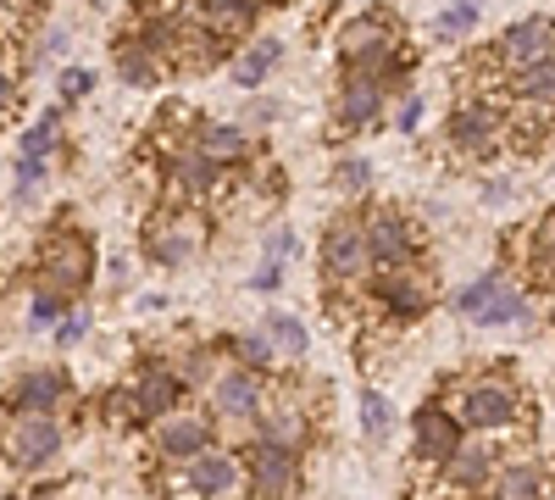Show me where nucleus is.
I'll use <instances>...</instances> for the list:
<instances>
[{
  "instance_id": "1",
  "label": "nucleus",
  "mask_w": 555,
  "mask_h": 500,
  "mask_svg": "<svg viewBox=\"0 0 555 500\" xmlns=\"http://www.w3.org/2000/svg\"><path fill=\"white\" fill-rule=\"evenodd\" d=\"M450 412L461 418V428H473V434H505V428L522 423L528 400H522V389L505 373H478L467 384H455Z\"/></svg>"
},
{
  "instance_id": "2",
  "label": "nucleus",
  "mask_w": 555,
  "mask_h": 500,
  "mask_svg": "<svg viewBox=\"0 0 555 500\" xmlns=\"http://www.w3.org/2000/svg\"><path fill=\"white\" fill-rule=\"evenodd\" d=\"M405 51H411V44H405V34L395 28L389 12H366V17H350V23L339 28V56H345V67L395 78V73L411 67Z\"/></svg>"
},
{
  "instance_id": "3",
  "label": "nucleus",
  "mask_w": 555,
  "mask_h": 500,
  "mask_svg": "<svg viewBox=\"0 0 555 500\" xmlns=\"http://www.w3.org/2000/svg\"><path fill=\"white\" fill-rule=\"evenodd\" d=\"M206 217L190 206V201H172L162 206L151 222H145V256L156 267H183V261H195L206 251Z\"/></svg>"
},
{
  "instance_id": "4",
  "label": "nucleus",
  "mask_w": 555,
  "mask_h": 500,
  "mask_svg": "<svg viewBox=\"0 0 555 500\" xmlns=\"http://www.w3.org/2000/svg\"><path fill=\"white\" fill-rule=\"evenodd\" d=\"M455 311L467 317V323H478V329H517V323H528L533 306H528V290L512 284L494 267V272H483V279H473L467 290L455 295Z\"/></svg>"
},
{
  "instance_id": "5",
  "label": "nucleus",
  "mask_w": 555,
  "mask_h": 500,
  "mask_svg": "<svg viewBox=\"0 0 555 500\" xmlns=\"http://www.w3.org/2000/svg\"><path fill=\"white\" fill-rule=\"evenodd\" d=\"M0 457L17 473H39L62 457V423L56 412H12L7 434H0Z\"/></svg>"
},
{
  "instance_id": "6",
  "label": "nucleus",
  "mask_w": 555,
  "mask_h": 500,
  "mask_svg": "<svg viewBox=\"0 0 555 500\" xmlns=\"http://www.w3.org/2000/svg\"><path fill=\"white\" fill-rule=\"evenodd\" d=\"M373 240H366V222L361 217H339L328 234H322V272H328V284L334 290H356L373 279Z\"/></svg>"
},
{
  "instance_id": "7",
  "label": "nucleus",
  "mask_w": 555,
  "mask_h": 500,
  "mask_svg": "<svg viewBox=\"0 0 555 500\" xmlns=\"http://www.w3.org/2000/svg\"><path fill=\"white\" fill-rule=\"evenodd\" d=\"M366 290H373V300L395 317L400 329L416 323V317L434 306V284H428V272L416 261H378L373 279H366Z\"/></svg>"
},
{
  "instance_id": "8",
  "label": "nucleus",
  "mask_w": 555,
  "mask_h": 500,
  "mask_svg": "<svg viewBox=\"0 0 555 500\" xmlns=\"http://www.w3.org/2000/svg\"><path fill=\"white\" fill-rule=\"evenodd\" d=\"M89 272H95V251H89L83 234L62 229V234L44 240V251H39V290H56V295L73 300L78 290H89Z\"/></svg>"
},
{
  "instance_id": "9",
  "label": "nucleus",
  "mask_w": 555,
  "mask_h": 500,
  "mask_svg": "<svg viewBox=\"0 0 555 500\" xmlns=\"http://www.w3.org/2000/svg\"><path fill=\"white\" fill-rule=\"evenodd\" d=\"M467 428H461V418L455 412H444L439 400H428V406H416V418H411V462L416 467H428V473H444V462L455 457Z\"/></svg>"
},
{
  "instance_id": "10",
  "label": "nucleus",
  "mask_w": 555,
  "mask_h": 500,
  "mask_svg": "<svg viewBox=\"0 0 555 500\" xmlns=\"http://www.w3.org/2000/svg\"><path fill=\"white\" fill-rule=\"evenodd\" d=\"M444 140H450V151L455 156H473V162H489L494 151H500V140H505V117L489 106V101H455V112H450V123H444Z\"/></svg>"
},
{
  "instance_id": "11",
  "label": "nucleus",
  "mask_w": 555,
  "mask_h": 500,
  "mask_svg": "<svg viewBox=\"0 0 555 500\" xmlns=\"http://www.w3.org/2000/svg\"><path fill=\"white\" fill-rule=\"evenodd\" d=\"M300 450L295 445H278V439H261L245 462V489L250 495H300Z\"/></svg>"
},
{
  "instance_id": "12",
  "label": "nucleus",
  "mask_w": 555,
  "mask_h": 500,
  "mask_svg": "<svg viewBox=\"0 0 555 500\" xmlns=\"http://www.w3.org/2000/svg\"><path fill=\"white\" fill-rule=\"evenodd\" d=\"M550 56H555V23L550 17L512 23V28L494 39V51H489V62L500 73H517V67H533V62H550Z\"/></svg>"
},
{
  "instance_id": "13",
  "label": "nucleus",
  "mask_w": 555,
  "mask_h": 500,
  "mask_svg": "<svg viewBox=\"0 0 555 500\" xmlns=\"http://www.w3.org/2000/svg\"><path fill=\"white\" fill-rule=\"evenodd\" d=\"M384 95H389V78L361 73V67H345L339 101H334L339 128H373V123H378V112H384Z\"/></svg>"
},
{
  "instance_id": "14",
  "label": "nucleus",
  "mask_w": 555,
  "mask_h": 500,
  "mask_svg": "<svg viewBox=\"0 0 555 500\" xmlns=\"http://www.w3.org/2000/svg\"><path fill=\"white\" fill-rule=\"evenodd\" d=\"M211 406H217V418H228V423H250L261 406H267V384H261V373L256 368H228V373H217L211 379Z\"/></svg>"
},
{
  "instance_id": "15",
  "label": "nucleus",
  "mask_w": 555,
  "mask_h": 500,
  "mask_svg": "<svg viewBox=\"0 0 555 500\" xmlns=\"http://www.w3.org/2000/svg\"><path fill=\"white\" fill-rule=\"evenodd\" d=\"M211 445V418H201V412H167V418H156V434H151V450L162 462H190V457H201V450Z\"/></svg>"
},
{
  "instance_id": "16",
  "label": "nucleus",
  "mask_w": 555,
  "mask_h": 500,
  "mask_svg": "<svg viewBox=\"0 0 555 500\" xmlns=\"http://www.w3.org/2000/svg\"><path fill=\"white\" fill-rule=\"evenodd\" d=\"M183 489H195V495H234L245 484V462L234 457V450H222V445H206L201 457L183 462Z\"/></svg>"
},
{
  "instance_id": "17",
  "label": "nucleus",
  "mask_w": 555,
  "mask_h": 500,
  "mask_svg": "<svg viewBox=\"0 0 555 500\" xmlns=\"http://www.w3.org/2000/svg\"><path fill=\"white\" fill-rule=\"evenodd\" d=\"M217 167L222 162H211L201 145H183L178 156H167V195L172 201H201V195H211L217 190Z\"/></svg>"
},
{
  "instance_id": "18",
  "label": "nucleus",
  "mask_w": 555,
  "mask_h": 500,
  "mask_svg": "<svg viewBox=\"0 0 555 500\" xmlns=\"http://www.w3.org/2000/svg\"><path fill=\"white\" fill-rule=\"evenodd\" d=\"M361 222H366V240H373V256L378 261H416V229H411L405 211L373 206Z\"/></svg>"
},
{
  "instance_id": "19",
  "label": "nucleus",
  "mask_w": 555,
  "mask_h": 500,
  "mask_svg": "<svg viewBox=\"0 0 555 500\" xmlns=\"http://www.w3.org/2000/svg\"><path fill=\"white\" fill-rule=\"evenodd\" d=\"M128 389H133L139 418H145V423H156V418H167V412H178V406H183V379H178L172 368H162V361L139 368Z\"/></svg>"
},
{
  "instance_id": "20",
  "label": "nucleus",
  "mask_w": 555,
  "mask_h": 500,
  "mask_svg": "<svg viewBox=\"0 0 555 500\" xmlns=\"http://www.w3.org/2000/svg\"><path fill=\"white\" fill-rule=\"evenodd\" d=\"M183 12H190L201 28H211L217 39L234 44V39L250 34V23H256V12H261V0H190Z\"/></svg>"
},
{
  "instance_id": "21",
  "label": "nucleus",
  "mask_w": 555,
  "mask_h": 500,
  "mask_svg": "<svg viewBox=\"0 0 555 500\" xmlns=\"http://www.w3.org/2000/svg\"><path fill=\"white\" fill-rule=\"evenodd\" d=\"M62 400H67V379H62L56 368L23 373L7 395H0V406H7V412H56Z\"/></svg>"
},
{
  "instance_id": "22",
  "label": "nucleus",
  "mask_w": 555,
  "mask_h": 500,
  "mask_svg": "<svg viewBox=\"0 0 555 500\" xmlns=\"http://www.w3.org/2000/svg\"><path fill=\"white\" fill-rule=\"evenodd\" d=\"M494 467H500V450L494 445H461L455 457L444 462L439 484H450V489H489Z\"/></svg>"
},
{
  "instance_id": "23",
  "label": "nucleus",
  "mask_w": 555,
  "mask_h": 500,
  "mask_svg": "<svg viewBox=\"0 0 555 500\" xmlns=\"http://www.w3.org/2000/svg\"><path fill=\"white\" fill-rule=\"evenodd\" d=\"M550 489V473L539 457H517V462H500L494 478H489V495L500 500H528V495H544Z\"/></svg>"
},
{
  "instance_id": "24",
  "label": "nucleus",
  "mask_w": 555,
  "mask_h": 500,
  "mask_svg": "<svg viewBox=\"0 0 555 500\" xmlns=\"http://www.w3.org/2000/svg\"><path fill=\"white\" fill-rule=\"evenodd\" d=\"M261 439H278V445L306 450V439H311L306 406H300V400H272V406H261Z\"/></svg>"
},
{
  "instance_id": "25",
  "label": "nucleus",
  "mask_w": 555,
  "mask_h": 500,
  "mask_svg": "<svg viewBox=\"0 0 555 500\" xmlns=\"http://www.w3.org/2000/svg\"><path fill=\"white\" fill-rule=\"evenodd\" d=\"M505 95H512V101H528V106H555V56H550V62H533V67H517V73H505Z\"/></svg>"
},
{
  "instance_id": "26",
  "label": "nucleus",
  "mask_w": 555,
  "mask_h": 500,
  "mask_svg": "<svg viewBox=\"0 0 555 500\" xmlns=\"http://www.w3.org/2000/svg\"><path fill=\"white\" fill-rule=\"evenodd\" d=\"M117 73H122V84H139V89H156L162 84V56L151 51L145 39H122V51H117Z\"/></svg>"
},
{
  "instance_id": "27",
  "label": "nucleus",
  "mask_w": 555,
  "mask_h": 500,
  "mask_svg": "<svg viewBox=\"0 0 555 500\" xmlns=\"http://www.w3.org/2000/svg\"><path fill=\"white\" fill-rule=\"evenodd\" d=\"M195 145H201L211 162H222V167H228V162H245V151H250V145H245V128H234V123H206V117H201V128H195Z\"/></svg>"
},
{
  "instance_id": "28",
  "label": "nucleus",
  "mask_w": 555,
  "mask_h": 500,
  "mask_svg": "<svg viewBox=\"0 0 555 500\" xmlns=\"http://www.w3.org/2000/svg\"><path fill=\"white\" fill-rule=\"evenodd\" d=\"M261 334L272 339V350L284 356V361H300V356L311 350L306 323H300V317H289V311H267V317H261Z\"/></svg>"
},
{
  "instance_id": "29",
  "label": "nucleus",
  "mask_w": 555,
  "mask_h": 500,
  "mask_svg": "<svg viewBox=\"0 0 555 500\" xmlns=\"http://www.w3.org/2000/svg\"><path fill=\"white\" fill-rule=\"evenodd\" d=\"M278 56H284V44H278V39H256V44H245V56H234V84H245V89L267 84V73L278 67Z\"/></svg>"
},
{
  "instance_id": "30",
  "label": "nucleus",
  "mask_w": 555,
  "mask_h": 500,
  "mask_svg": "<svg viewBox=\"0 0 555 500\" xmlns=\"http://www.w3.org/2000/svg\"><path fill=\"white\" fill-rule=\"evenodd\" d=\"M228 350H234V361H245V368H256V373H272V361H278L267 334H240V339H228Z\"/></svg>"
},
{
  "instance_id": "31",
  "label": "nucleus",
  "mask_w": 555,
  "mask_h": 500,
  "mask_svg": "<svg viewBox=\"0 0 555 500\" xmlns=\"http://www.w3.org/2000/svg\"><path fill=\"white\" fill-rule=\"evenodd\" d=\"M478 28V0H455V7H444L434 17V34L439 39H461V34H473Z\"/></svg>"
},
{
  "instance_id": "32",
  "label": "nucleus",
  "mask_w": 555,
  "mask_h": 500,
  "mask_svg": "<svg viewBox=\"0 0 555 500\" xmlns=\"http://www.w3.org/2000/svg\"><path fill=\"white\" fill-rule=\"evenodd\" d=\"M56 133H62V117H56V112H44V117L28 128L23 156H44V162H51V151H56Z\"/></svg>"
},
{
  "instance_id": "33",
  "label": "nucleus",
  "mask_w": 555,
  "mask_h": 500,
  "mask_svg": "<svg viewBox=\"0 0 555 500\" xmlns=\"http://www.w3.org/2000/svg\"><path fill=\"white\" fill-rule=\"evenodd\" d=\"M528 267H544V272H555V206L544 211V222L533 229V245H528Z\"/></svg>"
},
{
  "instance_id": "34",
  "label": "nucleus",
  "mask_w": 555,
  "mask_h": 500,
  "mask_svg": "<svg viewBox=\"0 0 555 500\" xmlns=\"http://www.w3.org/2000/svg\"><path fill=\"white\" fill-rule=\"evenodd\" d=\"M361 428H366V439H384L389 434V400L378 389H361Z\"/></svg>"
},
{
  "instance_id": "35",
  "label": "nucleus",
  "mask_w": 555,
  "mask_h": 500,
  "mask_svg": "<svg viewBox=\"0 0 555 500\" xmlns=\"http://www.w3.org/2000/svg\"><path fill=\"white\" fill-rule=\"evenodd\" d=\"M62 311H67V295H56V290H39V295H34V311H28V323H34V329H51Z\"/></svg>"
},
{
  "instance_id": "36",
  "label": "nucleus",
  "mask_w": 555,
  "mask_h": 500,
  "mask_svg": "<svg viewBox=\"0 0 555 500\" xmlns=\"http://www.w3.org/2000/svg\"><path fill=\"white\" fill-rule=\"evenodd\" d=\"M366 178H373V167H366L361 156H345V162L334 167V184H339V190H350V195H361V190H366Z\"/></svg>"
},
{
  "instance_id": "37",
  "label": "nucleus",
  "mask_w": 555,
  "mask_h": 500,
  "mask_svg": "<svg viewBox=\"0 0 555 500\" xmlns=\"http://www.w3.org/2000/svg\"><path fill=\"white\" fill-rule=\"evenodd\" d=\"M89 89H95V73H89V67H67L62 73V101H83Z\"/></svg>"
},
{
  "instance_id": "38",
  "label": "nucleus",
  "mask_w": 555,
  "mask_h": 500,
  "mask_svg": "<svg viewBox=\"0 0 555 500\" xmlns=\"http://www.w3.org/2000/svg\"><path fill=\"white\" fill-rule=\"evenodd\" d=\"M278 284H284V256H267V261H261V272L250 279V290H261V295H267V290H278Z\"/></svg>"
},
{
  "instance_id": "39",
  "label": "nucleus",
  "mask_w": 555,
  "mask_h": 500,
  "mask_svg": "<svg viewBox=\"0 0 555 500\" xmlns=\"http://www.w3.org/2000/svg\"><path fill=\"white\" fill-rule=\"evenodd\" d=\"M183 384H206L211 379V356L206 350H190V356H183V373H178Z\"/></svg>"
},
{
  "instance_id": "40",
  "label": "nucleus",
  "mask_w": 555,
  "mask_h": 500,
  "mask_svg": "<svg viewBox=\"0 0 555 500\" xmlns=\"http://www.w3.org/2000/svg\"><path fill=\"white\" fill-rule=\"evenodd\" d=\"M39 178H44V156H23V162H17V190L28 195Z\"/></svg>"
},
{
  "instance_id": "41",
  "label": "nucleus",
  "mask_w": 555,
  "mask_h": 500,
  "mask_svg": "<svg viewBox=\"0 0 555 500\" xmlns=\"http://www.w3.org/2000/svg\"><path fill=\"white\" fill-rule=\"evenodd\" d=\"M83 334H89V311H73V317H67V323L56 329V339H62V345H78Z\"/></svg>"
},
{
  "instance_id": "42",
  "label": "nucleus",
  "mask_w": 555,
  "mask_h": 500,
  "mask_svg": "<svg viewBox=\"0 0 555 500\" xmlns=\"http://www.w3.org/2000/svg\"><path fill=\"white\" fill-rule=\"evenodd\" d=\"M17 112V78L7 73V67H0V123H7Z\"/></svg>"
},
{
  "instance_id": "43",
  "label": "nucleus",
  "mask_w": 555,
  "mask_h": 500,
  "mask_svg": "<svg viewBox=\"0 0 555 500\" xmlns=\"http://www.w3.org/2000/svg\"><path fill=\"white\" fill-rule=\"evenodd\" d=\"M416 123H423V95H405V106H400V133H411Z\"/></svg>"
},
{
  "instance_id": "44",
  "label": "nucleus",
  "mask_w": 555,
  "mask_h": 500,
  "mask_svg": "<svg viewBox=\"0 0 555 500\" xmlns=\"http://www.w3.org/2000/svg\"><path fill=\"white\" fill-rule=\"evenodd\" d=\"M483 201H489V206H505V201H512V184H505V178H494V184L483 190Z\"/></svg>"
},
{
  "instance_id": "45",
  "label": "nucleus",
  "mask_w": 555,
  "mask_h": 500,
  "mask_svg": "<svg viewBox=\"0 0 555 500\" xmlns=\"http://www.w3.org/2000/svg\"><path fill=\"white\" fill-rule=\"evenodd\" d=\"M550 323H555V317H550Z\"/></svg>"
}]
</instances>
